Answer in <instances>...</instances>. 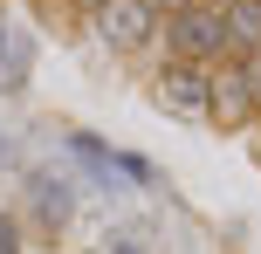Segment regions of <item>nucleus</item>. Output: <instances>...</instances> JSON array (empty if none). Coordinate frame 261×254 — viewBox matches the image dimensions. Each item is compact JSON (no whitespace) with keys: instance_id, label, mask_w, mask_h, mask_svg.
Instances as JSON below:
<instances>
[{"instance_id":"nucleus-1","label":"nucleus","mask_w":261,"mask_h":254,"mask_svg":"<svg viewBox=\"0 0 261 254\" xmlns=\"http://www.w3.org/2000/svg\"><path fill=\"white\" fill-rule=\"evenodd\" d=\"M165 41H172L179 62H220V55L234 48L220 7H186V14H172V21H165Z\"/></svg>"},{"instance_id":"nucleus-2","label":"nucleus","mask_w":261,"mask_h":254,"mask_svg":"<svg viewBox=\"0 0 261 254\" xmlns=\"http://www.w3.org/2000/svg\"><path fill=\"white\" fill-rule=\"evenodd\" d=\"M158 103L172 117H213V62H179L158 69Z\"/></svg>"},{"instance_id":"nucleus-3","label":"nucleus","mask_w":261,"mask_h":254,"mask_svg":"<svg viewBox=\"0 0 261 254\" xmlns=\"http://www.w3.org/2000/svg\"><path fill=\"white\" fill-rule=\"evenodd\" d=\"M90 21H96V41H103V48H144L151 27H158V14L144 7V0H96Z\"/></svg>"},{"instance_id":"nucleus-4","label":"nucleus","mask_w":261,"mask_h":254,"mask_svg":"<svg viewBox=\"0 0 261 254\" xmlns=\"http://www.w3.org/2000/svg\"><path fill=\"white\" fill-rule=\"evenodd\" d=\"M248 117H254V96H248V82H241V62L234 69L213 62V124L234 131V124H248Z\"/></svg>"},{"instance_id":"nucleus-5","label":"nucleus","mask_w":261,"mask_h":254,"mask_svg":"<svg viewBox=\"0 0 261 254\" xmlns=\"http://www.w3.org/2000/svg\"><path fill=\"white\" fill-rule=\"evenodd\" d=\"M220 21H227V41H234L241 55L261 48V0H227V7H220Z\"/></svg>"},{"instance_id":"nucleus-6","label":"nucleus","mask_w":261,"mask_h":254,"mask_svg":"<svg viewBox=\"0 0 261 254\" xmlns=\"http://www.w3.org/2000/svg\"><path fill=\"white\" fill-rule=\"evenodd\" d=\"M35 220L41 227H62L69 220V179H55V172L35 179Z\"/></svg>"},{"instance_id":"nucleus-7","label":"nucleus","mask_w":261,"mask_h":254,"mask_svg":"<svg viewBox=\"0 0 261 254\" xmlns=\"http://www.w3.org/2000/svg\"><path fill=\"white\" fill-rule=\"evenodd\" d=\"M241 82H248V96H254V110H261V48L241 55Z\"/></svg>"},{"instance_id":"nucleus-8","label":"nucleus","mask_w":261,"mask_h":254,"mask_svg":"<svg viewBox=\"0 0 261 254\" xmlns=\"http://www.w3.org/2000/svg\"><path fill=\"white\" fill-rule=\"evenodd\" d=\"M144 7H151V14H165V21H172V14H186L193 0H144Z\"/></svg>"},{"instance_id":"nucleus-9","label":"nucleus","mask_w":261,"mask_h":254,"mask_svg":"<svg viewBox=\"0 0 261 254\" xmlns=\"http://www.w3.org/2000/svg\"><path fill=\"white\" fill-rule=\"evenodd\" d=\"M0 254H21V247H14V227H7V220H0Z\"/></svg>"},{"instance_id":"nucleus-10","label":"nucleus","mask_w":261,"mask_h":254,"mask_svg":"<svg viewBox=\"0 0 261 254\" xmlns=\"http://www.w3.org/2000/svg\"><path fill=\"white\" fill-rule=\"evenodd\" d=\"M110 254H138V241H130V234H124V241H110Z\"/></svg>"},{"instance_id":"nucleus-11","label":"nucleus","mask_w":261,"mask_h":254,"mask_svg":"<svg viewBox=\"0 0 261 254\" xmlns=\"http://www.w3.org/2000/svg\"><path fill=\"white\" fill-rule=\"evenodd\" d=\"M76 7H96V0H76Z\"/></svg>"}]
</instances>
